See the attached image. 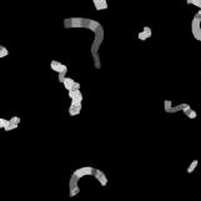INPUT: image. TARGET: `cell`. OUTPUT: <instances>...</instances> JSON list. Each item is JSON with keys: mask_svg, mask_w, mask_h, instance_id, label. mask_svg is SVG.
<instances>
[{"mask_svg": "<svg viewBox=\"0 0 201 201\" xmlns=\"http://www.w3.org/2000/svg\"><path fill=\"white\" fill-rule=\"evenodd\" d=\"M191 32H192V36L197 40V41H201V16L195 14L194 17H192V21H191Z\"/></svg>", "mask_w": 201, "mask_h": 201, "instance_id": "1", "label": "cell"}, {"mask_svg": "<svg viewBox=\"0 0 201 201\" xmlns=\"http://www.w3.org/2000/svg\"><path fill=\"white\" fill-rule=\"evenodd\" d=\"M85 19L86 17H66V19H64L62 24H64V27H66V29H70V27L85 29Z\"/></svg>", "mask_w": 201, "mask_h": 201, "instance_id": "2", "label": "cell"}, {"mask_svg": "<svg viewBox=\"0 0 201 201\" xmlns=\"http://www.w3.org/2000/svg\"><path fill=\"white\" fill-rule=\"evenodd\" d=\"M79 180L80 179L77 176L71 174V177H70V181H69V196L70 197H74L80 192V187H79V184H77Z\"/></svg>", "mask_w": 201, "mask_h": 201, "instance_id": "3", "label": "cell"}, {"mask_svg": "<svg viewBox=\"0 0 201 201\" xmlns=\"http://www.w3.org/2000/svg\"><path fill=\"white\" fill-rule=\"evenodd\" d=\"M75 176H77L79 179L84 177V176H92L95 174V169L91 167V166H84V167H80V169H76L74 172H72Z\"/></svg>", "mask_w": 201, "mask_h": 201, "instance_id": "4", "label": "cell"}, {"mask_svg": "<svg viewBox=\"0 0 201 201\" xmlns=\"http://www.w3.org/2000/svg\"><path fill=\"white\" fill-rule=\"evenodd\" d=\"M62 85H64V87H65L67 91L80 90V84H79V82H76V81H75L74 79H71V77H66V79L64 80Z\"/></svg>", "mask_w": 201, "mask_h": 201, "instance_id": "5", "label": "cell"}, {"mask_svg": "<svg viewBox=\"0 0 201 201\" xmlns=\"http://www.w3.org/2000/svg\"><path fill=\"white\" fill-rule=\"evenodd\" d=\"M50 66H51V69H52L55 72H57V74H61V72H67V66H66L65 64L60 62V61L51 60Z\"/></svg>", "mask_w": 201, "mask_h": 201, "instance_id": "6", "label": "cell"}, {"mask_svg": "<svg viewBox=\"0 0 201 201\" xmlns=\"http://www.w3.org/2000/svg\"><path fill=\"white\" fill-rule=\"evenodd\" d=\"M101 26V24L99 22V21H96V20H92V19H85V29H87V30H91L94 34L97 31V29Z\"/></svg>", "mask_w": 201, "mask_h": 201, "instance_id": "7", "label": "cell"}, {"mask_svg": "<svg viewBox=\"0 0 201 201\" xmlns=\"http://www.w3.org/2000/svg\"><path fill=\"white\" fill-rule=\"evenodd\" d=\"M81 109H82V104L81 102H72L71 101V105L69 107V115L70 116H76L81 112Z\"/></svg>", "mask_w": 201, "mask_h": 201, "instance_id": "8", "label": "cell"}, {"mask_svg": "<svg viewBox=\"0 0 201 201\" xmlns=\"http://www.w3.org/2000/svg\"><path fill=\"white\" fill-rule=\"evenodd\" d=\"M94 176H95V179L99 181V184H100L101 186H106V185H107V177H106L105 172H102L101 170L95 169V174H94Z\"/></svg>", "mask_w": 201, "mask_h": 201, "instance_id": "9", "label": "cell"}, {"mask_svg": "<svg viewBox=\"0 0 201 201\" xmlns=\"http://www.w3.org/2000/svg\"><path fill=\"white\" fill-rule=\"evenodd\" d=\"M102 41H104V27H102V25H101V26L97 29V31L94 34V40H92V42H95V44H97L99 46H101Z\"/></svg>", "mask_w": 201, "mask_h": 201, "instance_id": "10", "label": "cell"}, {"mask_svg": "<svg viewBox=\"0 0 201 201\" xmlns=\"http://www.w3.org/2000/svg\"><path fill=\"white\" fill-rule=\"evenodd\" d=\"M69 97L72 102H81L82 104V92L80 90H72L69 91Z\"/></svg>", "mask_w": 201, "mask_h": 201, "instance_id": "11", "label": "cell"}, {"mask_svg": "<svg viewBox=\"0 0 201 201\" xmlns=\"http://www.w3.org/2000/svg\"><path fill=\"white\" fill-rule=\"evenodd\" d=\"M151 35H152V30H151L149 26H144L142 31L139 32L137 37H139V40H142V41H144V40H146V39H150Z\"/></svg>", "mask_w": 201, "mask_h": 201, "instance_id": "12", "label": "cell"}, {"mask_svg": "<svg viewBox=\"0 0 201 201\" xmlns=\"http://www.w3.org/2000/svg\"><path fill=\"white\" fill-rule=\"evenodd\" d=\"M92 4L96 10H106L109 6L106 0H92Z\"/></svg>", "mask_w": 201, "mask_h": 201, "instance_id": "13", "label": "cell"}, {"mask_svg": "<svg viewBox=\"0 0 201 201\" xmlns=\"http://www.w3.org/2000/svg\"><path fill=\"white\" fill-rule=\"evenodd\" d=\"M187 109H190V105L182 102V104H179V105L174 106L172 110H171V114H175V112H179V111H182V112H184V111H186Z\"/></svg>", "mask_w": 201, "mask_h": 201, "instance_id": "14", "label": "cell"}, {"mask_svg": "<svg viewBox=\"0 0 201 201\" xmlns=\"http://www.w3.org/2000/svg\"><path fill=\"white\" fill-rule=\"evenodd\" d=\"M172 101H170V100H165L164 101V110L166 111V112H169V114H171V110H172Z\"/></svg>", "mask_w": 201, "mask_h": 201, "instance_id": "15", "label": "cell"}, {"mask_svg": "<svg viewBox=\"0 0 201 201\" xmlns=\"http://www.w3.org/2000/svg\"><path fill=\"white\" fill-rule=\"evenodd\" d=\"M184 114H185L189 119H195V117L197 116V112H196L195 110H192L191 107H190V109H187L186 111H184Z\"/></svg>", "mask_w": 201, "mask_h": 201, "instance_id": "16", "label": "cell"}, {"mask_svg": "<svg viewBox=\"0 0 201 201\" xmlns=\"http://www.w3.org/2000/svg\"><path fill=\"white\" fill-rule=\"evenodd\" d=\"M197 164H199V161H197V160H192V162H191V164H190V166L187 167V174H192V172H194V170L196 169Z\"/></svg>", "mask_w": 201, "mask_h": 201, "instance_id": "17", "label": "cell"}, {"mask_svg": "<svg viewBox=\"0 0 201 201\" xmlns=\"http://www.w3.org/2000/svg\"><path fill=\"white\" fill-rule=\"evenodd\" d=\"M7 55H9V50L4 45H0V57H5Z\"/></svg>", "mask_w": 201, "mask_h": 201, "instance_id": "18", "label": "cell"}, {"mask_svg": "<svg viewBox=\"0 0 201 201\" xmlns=\"http://www.w3.org/2000/svg\"><path fill=\"white\" fill-rule=\"evenodd\" d=\"M9 124H10V120L2 119V117L0 119V127H1V129H4V130H5V129L9 126Z\"/></svg>", "mask_w": 201, "mask_h": 201, "instance_id": "19", "label": "cell"}, {"mask_svg": "<svg viewBox=\"0 0 201 201\" xmlns=\"http://www.w3.org/2000/svg\"><path fill=\"white\" fill-rule=\"evenodd\" d=\"M186 2L189 5H195V6L200 7V10H201V0H187Z\"/></svg>", "mask_w": 201, "mask_h": 201, "instance_id": "20", "label": "cell"}, {"mask_svg": "<svg viewBox=\"0 0 201 201\" xmlns=\"http://www.w3.org/2000/svg\"><path fill=\"white\" fill-rule=\"evenodd\" d=\"M92 60H94V66H95L96 69H100V67H101V64H100V56L97 55V56L92 57Z\"/></svg>", "mask_w": 201, "mask_h": 201, "instance_id": "21", "label": "cell"}, {"mask_svg": "<svg viewBox=\"0 0 201 201\" xmlns=\"http://www.w3.org/2000/svg\"><path fill=\"white\" fill-rule=\"evenodd\" d=\"M19 125H16V124H14V122H11L10 121V124H9V126L5 129V131H11V130H14V129H16Z\"/></svg>", "mask_w": 201, "mask_h": 201, "instance_id": "22", "label": "cell"}, {"mask_svg": "<svg viewBox=\"0 0 201 201\" xmlns=\"http://www.w3.org/2000/svg\"><path fill=\"white\" fill-rule=\"evenodd\" d=\"M66 79V72H61V74H59V82H64V80Z\"/></svg>", "mask_w": 201, "mask_h": 201, "instance_id": "23", "label": "cell"}, {"mask_svg": "<svg viewBox=\"0 0 201 201\" xmlns=\"http://www.w3.org/2000/svg\"><path fill=\"white\" fill-rule=\"evenodd\" d=\"M11 122H14V124H16V125H19V122H20V117L19 116H12L11 119H9Z\"/></svg>", "mask_w": 201, "mask_h": 201, "instance_id": "24", "label": "cell"}, {"mask_svg": "<svg viewBox=\"0 0 201 201\" xmlns=\"http://www.w3.org/2000/svg\"><path fill=\"white\" fill-rule=\"evenodd\" d=\"M197 15H200V16H201V10H200V11L197 12Z\"/></svg>", "mask_w": 201, "mask_h": 201, "instance_id": "25", "label": "cell"}]
</instances>
